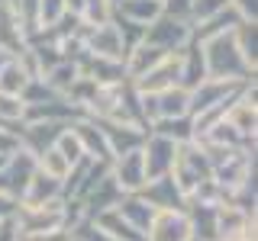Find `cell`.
I'll return each instance as SVG.
<instances>
[{
    "mask_svg": "<svg viewBox=\"0 0 258 241\" xmlns=\"http://www.w3.org/2000/svg\"><path fill=\"white\" fill-rule=\"evenodd\" d=\"M110 177L123 193H139L149 177H145V161H142V148L126 151V155H116L110 161Z\"/></svg>",
    "mask_w": 258,
    "mask_h": 241,
    "instance_id": "obj_5",
    "label": "cell"
},
{
    "mask_svg": "<svg viewBox=\"0 0 258 241\" xmlns=\"http://www.w3.org/2000/svg\"><path fill=\"white\" fill-rule=\"evenodd\" d=\"M71 132L78 135L81 148H84V158L91 161H110V148H107V139H103V129L97 119H87V116H78L71 123Z\"/></svg>",
    "mask_w": 258,
    "mask_h": 241,
    "instance_id": "obj_9",
    "label": "cell"
},
{
    "mask_svg": "<svg viewBox=\"0 0 258 241\" xmlns=\"http://www.w3.org/2000/svg\"><path fill=\"white\" fill-rule=\"evenodd\" d=\"M174 155H177V142L165 139V135H155V132H149V135H145V142H142L145 177H149V180H155V177H165V174H171Z\"/></svg>",
    "mask_w": 258,
    "mask_h": 241,
    "instance_id": "obj_6",
    "label": "cell"
},
{
    "mask_svg": "<svg viewBox=\"0 0 258 241\" xmlns=\"http://www.w3.org/2000/svg\"><path fill=\"white\" fill-rule=\"evenodd\" d=\"M71 241H81V238H78V235H75V238H71Z\"/></svg>",
    "mask_w": 258,
    "mask_h": 241,
    "instance_id": "obj_29",
    "label": "cell"
},
{
    "mask_svg": "<svg viewBox=\"0 0 258 241\" xmlns=\"http://www.w3.org/2000/svg\"><path fill=\"white\" fill-rule=\"evenodd\" d=\"M200 80H207L204 45H200L197 39H190V42L181 48V87H187V90H194V87H197Z\"/></svg>",
    "mask_w": 258,
    "mask_h": 241,
    "instance_id": "obj_12",
    "label": "cell"
},
{
    "mask_svg": "<svg viewBox=\"0 0 258 241\" xmlns=\"http://www.w3.org/2000/svg\"><path fill=\"white\" fill-rule=\"evenodd\" d=\"M26 48V29H23L20 16L13 13L10 4H0V52L7 55H23Z\"/></svg>",
    "mask_w": 258,
    "mask_h": 241,
    "instance_id": "obj_10",
    "label": "cell"
},
{
    "mask_svg": "<svg viewBox=\"0 0 258 241\" xmlns=\"http://www.w3.org/2000/svg\"><path fill=\"white\" fill-rule=\"evenodd\" d=\"M149 132L165 135V139H171V142H177V145H184V142H194V119H190V116L155 119V123L149 126Z\"/></svg>",
    "mask_w": 258,
    "mask_h": 241,
    "instance_id": "obj_18",
    "label": "cell"
},
{
    "mask_svg": "<svg viewBox=\"0 0 258 241\" xmlns=\"http://www.w3.org/2000/svg\"><path fill=\"white\" fill-rule=\"evenodd\" d=\"M226 7H229V0H194L190 4V26H197V23L210 20V16L223 13Z\"/></svg>",
    "mask_w": 258,
    "mask_h": 241,
    "instance_id": "obj_23",
    "label": "cell"
},
{
    "mask_svg": "<svg viewBox=\"0 0 258 241\" xmlns=\"http://www.w3.org/2000/svg\"><path fill=\"white\" fill-rule=\"evenodd\" d=\"M242 241H245V238H242Z\"/></svg>",
    "mask_w": 258,
    "mask_h": 241,
    "instance_id": "obj_30",
    "label": "cell"
},
{
    "mask_svg": "<svg viewBox=\"0 0 258 241\" xmlns=\"http://www.w3.org/2000/svg\"><path fill=\"white\" fill-rule=\"evenodd\" d=\"M55 148H58L61 155H64V161H68V164H78V161H84V148H81L78 135L71 132V126L64 129L58 139H55Z\"/></svg>",
    "mask_w": 258,
    "mask_h": 241,
    "instance_id": "obj_22",
    "label": "cell"
},
{
    "mask_svg": "<svg viewBox=\"0 0 258 241\" xmlns=\"http://www.w3.org/2000/svg\"><path fill=\"white\" fill-rule=\"evenodd\" d=\"M20 148H23V145H20V132L0 126V158H10L13 151H20Z\"/></svg>",
    "mask_w": 258,
    "mask_h": 241,
    "instance_id": "obj_24",
    "label": "cell"
},
{
    "mask_svg": "<svg viewBox=\"0 0 258 241\" xmlns=\"http://www.w3.org/2000/svg\"><path fill=\"white\" fill-rule=\"evenodd\" d=\"M145 241H190V219L184 209H155Z\"/></svg>",
    "mask_w": 258,
    "mask_h": 241,
    "instance_id": "obj_4",
    "label": "cell"
},
{
    "mask_svg": "<svg viewBox=\"0 0 258 241\" xmlns=\"http://www.w3.org/2000/svg\"><path fill=\"white\" fill-rule=\"evenodd\" d=\"M61 16H64V0H39L36 4V29H52Z\"/></svg>",
    "mask_w": 258,
    "mask_h": 241,
    "instance_id": "obj_21",
    "label": "cell"
},
{
    "mask_svg": "<svg viewBox=\"0 0 258 241\" xmlns=\"http://www.w3.org/2000/svg\"><path fill=\"white\" fill-rule=\"evenodd\" d=\"M232 39H236V45H239V52H242V58H245V64L255 71V64H258V48H255V23L242 20L239 26L232 29Z\"/></svg>",
    "mask_w": 258,
    "mask_h": 241,
    "instance_id": "obj_20",
    "label": "cell"
},
{
    "mask_svg": "<svg viewBox=\"0 0 258 241\" xmlns=\"http://www.w3.org/2000/svg\"><path fill=\"white\" fill-rule=\"evenodd\" d=\"M204 45V61H207V77H216V80H236V84H245L248 77H255V71L245 64L242 58L236 39L232 32H223V36H213L207 39Z\"/></svg>",
    "mask_w": 258,
    "mask_h": 241,
    "instance_id": "obj_1",
    "label": "cell"
},
{
    "mask_svg": "<svg viewBox=\"0 0 258 241\" xmlns=\"http://www.w3.org/2000/svg\"><path fill=\"white\" fill-rule=\"evenodd\" d=\"M52 199H64L61 196V180H55V177H48L36 167V174L29 177L26 190H23V196H20V206H45V203H52Z\"/></svg>",
    "mask_w": 258,
    "mask_h": 241,
    "instance_id": "obj_11",
    "label": "cell"
},
{
    "mask_svg": "<svg viewBox=\"0 0 258 241\" xmlns=\"http://www.w3.org/2000/svg\"><path fill=\"white\" fill-rule=\"evenodd\" d=\"M116 212L123 215L129 225H136V228L145 235V228H149V222H152V215H155V209L145 203L139 193H126V196L116 203Z\"/></svg>",
    "mask_w": 258,
    "mask_h": 241,
    "instance_id": "obj_17",
    "label": "cell"
},
{
    "mask_svg": "<svg viewBox=\"0 0 258 241\" xmlns=\"http://www.w3.org/2000/svg\"><path fill=\"white\" fill-rule=\"evenodd\" d=\"M113 13L123 16V20H133L139 26H149L161 16V0H119L113 7Z\"/></svg>",
    "mask_w": 258,
    "mask_h": 241,
    "instance_id": "obj_16",
    "label": "cell"
},
{
    "mask_svg": "<svg viewBox=\"0 0 258 241\" xmlns=\"http://www.w3.org/2000/svg\"><path fill=\"white\" fill-rule=\"evenodd\" d=\"M36 167L42 174H48V177H55V180H64V177H68V171H71V164L68 161H64V155L58 148H45V151H39L36 155Z\"/></svg>",
    "mask_w": 258,
    "mask_h": 241,
    "instance_id": "obj_19",
    "label": "cell"
},
{
    "mask_svg": "<svg viewBox=\"0 0 258 241\" xmlns=\"http://www.w3.org/2000/svg\"><path fill=\"white\" fill-rule=\"evenodd\" d=\"M190 4H194V0H161V13L190 23Z\"/></svg>",
    "mask_w": 258,
    "mask_h": 241,
    "instance_id": "obj_25",
    "label": "cell"
},
{
    "mask_svg": "<svg viewBox=\"0 0 258 241\" xmlns=\"http://www.w3.org/2000/svg\"><path fill=\"white\" fill-rule=\"evenodd\" d=\"M100 129H103V139H107V148H110V161L116 155H126V151L142 148L145 135H149V129L123 126V123H100Z\"/></svg>",
    "mask_w": 258,
    "mask_h": 241,
    "instance_id": "obj_8",
    "label": "cell"
},
{
    "mask_svg": "<svg viewBox=\"0 0 258 241\" xmlns=\"http://www.w3.org/2000/svg\"><path fill=\"white\" fill-rule=\"evenodd\" d=\"M107 4H110V7H116V4H119V0H107Z\"/></svg>",
    "mask_w": 258,
    "mask_h": 241,
    "instance_id": "obj_28",
    "label": "cell"
},
{
    "mask_svg": "<svg viewBox=\"0 0 258 241\" xmlns=\"http://www.w3.org/2000/svg\"><path fill=\"white\" fill-rule=\"evenodd\" d=\"M36 77L29 71V64L20 58V55H10V58L4 61V68H0V93H13V96H23V90H26V84Z\"/></svg>",
    "mask_w": 258,
    "mask_h": 241,
    "instance_id": "obj_13",
    "label": "cell"
},
{
    "mask_svg": "<svg viewBox=\"0 0 258 241\" xmlns=\"http://www.w3.org/2000/svg\"><path fill=\"white\" fill-rule=\"evenodd\" d=\"M190 39H194V32H190V23L187 20H174V16L161 13L155 23L145 26L142 42L152 45V48H158V52H165V55H174V52H181Z\"/></svg>",
    "mask_w": 258,
    "mask_h": 241,
    "instance_id": "obj_2",
    "label": "cell"
},
{
    "mask_svg": "<svg viewBox=\"0 0 258 241\" xmlns=\"http://www.w3.org/2000/svg\"><path fill=\"white\" fill-rule=\"evenodd\" d=\"M139 196H142L152 209H187V196L177 190V183L171 180V174L149 180V183L139 190Z\"/></svg>",
    "mask_w": 258,
    "mask_h": 241,
    "instance_id": "obj_7",
    "label": "cell"
},
{
    "mask_svg": "<svg viewBox=\"0 0 258 241\" xmlns=\"http://www.w3.org/2000/svg\"><path fill=\"white\" fill-rule=\"evenodd\" d=\"M16 206H20V203H16L13 196H7V193H0V219H10V215L16 212Z\"/></svg>",
    "mask_w": 258,
    "mask_h": 241,
    "instance_id": "obj_27",
    "label": "cell"
},
{
    "mask_svg": "<svg viewBox=\"0 0 258 241\" xmlns=\"http://www.w3.org/2000/svg\"><path fill=\"white\" fill-rule=\"evenodd\" d=\"M229 7L236 10L242 20H248V23H255V10H258V0H229Z\"/></svg>",
    "mask_w": 258,
    "mask_h": 241,
    "instance_id": "obj_26",
    "label": "cell"
},
{
    "mask_svg": "<svg viewBox=\"0 0 258 241\" xmlns=\"http://www.w3.org/2000/svg\"><path fill=\"white\" fill-rule=\"evenodd\" d=\"M239 23H242V16L232 10V7H226L223 13H216V16H210V20L197 23V26H190V32H194V39H197V42H207V39H213V36L232 32Z\"/></svg>",
    "mask_w": 258,
    "mask_h": 241,
    "instance_id": "obj_15",
    "label": "cell"
},
{
    "mask_svg": "<svg viewBox=\"0 0 258 241\" xmlns=\"http://www.w3.org/2000/svg\"><path fill=\"white\" fill-rule=\"evenodd\" d=\"M136 93H161L168 87H177L181 84V52L174 55H165L155 68H149L145 74H139L136 80H129Z\"/></svg>",
    "mask_w": 258,
    "mask_h": 241,
    "instance_id": "obj_3",
    "label": "cell"
},
{
    "mask_svg": "<svg viewBox=\"0 0 258 241\" xmlns=\"http://www.w3.org/2000/svg\"><path fill=\"white\" fill-rule=\"evenodd\" d=\"M155 106L158 119H177V116H190V90L187 87H168V90L155 93Z\"/></svg>",
    "mask_w": 258,
    "mask_h": 241,
    "instance_id": "obj_14",
    "label": "cell"
}]
</instances>
